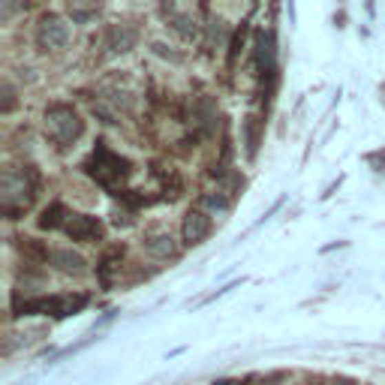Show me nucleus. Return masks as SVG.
Instances as JSON below:
<instances>
[{"label":"nucleus","mask_w":385,"mask_h":385,"mask_svg":"<svg viewBox=\"0 0 385 385\" xmlns=\"http://www.w3.org/2000/svg\"><path fill=\"white\" fill-rule=\"evenodd\" d=\"M202 205L205 208H211V211H226L229 208V196L226 193H208V196H202Z\"/></svg>","instance_id":"obj_18"},{"label":"nucleus","mask_w":385,"mask_h":385,"mask_svg":"<svg viewBox=\"0 0 385 385\" xmlns=\"http://www.w3.org/2000/svg\"><path fill=\"white\" fill-rule=\"evenodd\" d=\"M244 133H247V154L253 157V154H256V147H259V118H250L244 121Z\"/></svg>","instance_id":"obj_16"},{"label":"nucleus","mask_w":385,"mask_h":385,"mask_svg":"<svg viewBox=\"0 0 385 385\" xmlns=\"http://www.w3.org/2000/svg\"><path fill=\"white\" fill-rule=\"evenodd\" d=\"M244 30H247V21H241V28L235 30V37H232V48H229V67L235 63V57H238L241 45H244Z\"/></svg>","instance_id":"obj_19"},{"label":"nucleus","mask_w":385,"mask_h":385,"mask_svg":"<svg viewBox=\"0 0 385 385\" xmlns=\"http://www.w3.org/2000/svg\"><path fill=\"white\" fill-rule=\"evenodd\" d=\"M129 223H133V220H129V211H124V214L114 211V226H129Z\"/></svg>","instance_id":"obj_21"},{"label":"nucleus","mask_w":385,"mask_h":385,"mask_svg":"<svg viewBox=\"0 0 385 385\" xmlns=\"http://www.w3.org/2000/svg\"><path fill=\"white\" fill-rule=\"evenodd\" d=\"M114 262H121V250H112V253H105V256H103V262H100V265H96V274H100V283L105 286V289H109V286H112V271H114V268H118V265H114Z\"/></svg>","instance_id":"obj_14"},{"label":"nucleus","mask_w":385,"mask_h":385,"mask_svg":"<svg viewBox=\"0 0 385 385\" xmlns=\"http://www.w3.org/2000/svg\"><path fill=\"white\" fill-rule=\"evenodd\" d=\"M142 247L151 253L154 259H169V256H175V238H171L169 232H147L145 238H142Z\"/></svg>","instance_id":"obj_12"},{"label":"nucleus","mask_w":385,"mask_h":385,"mask_svg":"<svg viewBox=\"0 0 385 385\" xmlns=\"http://www.w3.org/2000/svg\"><path fill=\"white\" fill-rule=\"evenodd\" d=\"M70 19L79 24H87L96 19V10H81V6H70Z\"/></svg>","instance_id":"obj_20"},{"label":"nucleus","mask_w":385,"mask_h":385,"mask_svg":"<svg viewBox=\"0 0 385 385\" xmlns=\"http://www.w3.org/2000/svg\"><path fill=\"white\" fill-rule=\"evenodd\" d=\"M253 57H256V72L262 81H274V72H277V45H274V34L271 30H259L253 37Z\"/></svg>","instance_id":"obj_6"},{"label":"nucleus","mask_w":385,"mask_h":385,"mask_svg":"<svg viewBox=\"0 0 385 385\" xmlns=\"http://www.w3.org/2000/svg\"><path fill=\"white\" fill-rule=\"evenodd\" d=\"M87 175L94 178L100 187H105V190H118L121 184L129 178V160H124L121 154H114L105 147V142H96L91 160L85 163Z\"/></svg>","instance_id":"obj_2"},{"label":"nucleus","mask_w":385,"mask_h":385,"mask_svg":"<svg viewBox=\"0 0 385 385\" xmlns=\"http://www.w3.org/2000/svg\"><path fill=\"white\" fill-rule=\"evenodd\" d=\"M87 295H52V298H34L21 301L15 298V316H30V313H52V316H72L81 307H87Z\"/></svg>","instance_id":"obj_4"},{"label":"nucleus","mask_w":385,"mask_h":385,"mask_svg":"<svg viewBox=\"0 0 385 385\" xmlns=\"http://www.w3.org/2000/svg\"><path fill=\"white\" fill-rule=\"evenodd\" d=\"M63 232L70 235L72 241H81V244H100L103 235H105V226L100 217H91V214H70Z\"/></svg>","instance_id":"obj_7"},{"label":"nucleus","mask_w":385,"mask_h":385,"mask_svg":"<svg viewBox=\"0 0 385 385\" xmlns=\"http://www.w3.org/2000/svg\"><path fill=\"white\" fill-rule=\"evenodd\" d=\"M70 214L72 211H67L61 202H52L43 211V217H39V229H63L67 226V220H70Z\"/></svg>","instance_id":"obj_13"},{"label":"nucleus","mask_w":385,"mask_h":385,"mask_svg":"<svg viewBox=\"0 0 385 385\" xmlns=\"http://www.w3.org/2000/svg\"><path fill=\"white\" fill-rule=\"evenodd\" d=\"M163 15L169 19L171 30H175V34H181L184 39H193L196 34H199V21H196L190 12H181L178 6H171V3L166 6V3H163Z\"/></svg>","instance_id":"obj_10"},{"label":"nucleus","mask_w":385,"mask_h":385,"mask_svg":"<svg viewBox=\"0 0 385 385\" xmlns=\"http://www.w3.org/2000/svg\"><path fill=\"white\" fill-rule=\"evenodd\" d=\"M181 235H184L187 247H196V244H202L211 235V217L205 214L202 208H190V211H187V217H184Z\"/></svg>","instance_id":"obj_8"},{"label":"nucleus","mask_w":385,"mask_h":385,"mask_svg":"<svg viewBox=\"0 0 385 385\" xmlns=\"http://www.w3.org/2000/svg\"><path fill=\"white\" fill-rule=\"evenodd\" d=\"M136 39H138V30L129 28V24H112V28H105V52L109 54H127L136 48Z\"/></svg>","instance_id":"obj_9"},{"label":"nucleus","mask_w":385,"mask_h":385,"mask_svg":"<svg viewBox=\"0 0 385 385\" xmlns=\"http://www.w3.org/2000/svg\"><path fill=\"white\" fill-rule=\"evenodd\" d=\"M205 30H208V39H205L208 45L223 43V39H226V24H223V19H208V21H205Z\"/></svg>","instance_id":"obj_15"},{"label":"nucleus","mask_w":385,"mask_h":385,"mask_svg":"<svg viewBox=\"0 0 385 385\" xmlns=\"http://www.w3.org/2000/svg\"><path fill=\"white\" fill-rule=\"evenodd\" d=\"M37 187H39V178L30 166L24 171L3 169V175H0V208H3L6 220H19L34 205Z\"/></svg>","instance_id":"obj_1"},{"label":"nucleus","mask_w":385,"mask_h":385,"mask_svg":"<svg viewBox=\"0 0 385 385\" xmlns=\"http://www.w3.org/2000/svg\"><path fill=\"white\" fill-rule=\"evenodd\" d=\"M43 121H45L48 138L61 147H70L72 142H79L81 133H85V121H81V114L67 103H52L45 109Z\"/></svg>","instance_id":"obj_3"},{"label":"nucleus","mask_w":385,"mask_h":385,"mask_svg":"<svg viewBox=\"0 0 385 385\" xmlns=\"http://www.w3.org/2000/svg\"><path fill=\"white\" fill-rule=\"evenodd\" d=\"M0 96H3V100H0V112L10 114L15 109V87L10 85V81H3V85H0Z\"/></svg>","instance_id":"obj_17"},{"label":"nucleus","mask_w":385,"mask_h":385,"mask_svg":"<svg viewBox=\"0 0 385 385\" xmlns=\"http://www.w3.org/2000/svg\"><path fill=\"white\" fill-rule=\"evenodd\" d=\"M70 43V24L57 12H45L37 21V45L39 52H57Z\"/></svg>","instance_id":"obj_5"},{"label":"nucleus","mask_w":385,"mask_h":385,"mask_svg":"<svg viewBox=\"0 0 385 385\" xmlns=\"http://www.w3.org/2000/svg\"><path fill=\"white\" fill-rule=\"evenodd\" d=\"M48 262H52L57 271H63V274H85V268H87L85 256H81V253H72V250H67V247L52 250Z\"/></svg>","instance_id":"obj_11"}]
</instances>
